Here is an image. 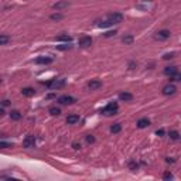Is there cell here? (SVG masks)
<instances>
[{
    "label": "cell",
    "instance_id": "cell-1",
    "mask_svg": "<svg viewBox=\"0 0 181 181\" xmlns=\"http://www.w3.org/2000/svg\"><path fill=\"white\" fill-rule=\"evenodd\" d=\"M123 21V14L120 13H110L108 14L104 20L99 21V27H109V26H113V24H119Z\"/></svg>",
    "mask_w": 181,
    "mask_h": 181
},
{
    "label": "cell",
    "instance_id": "cell-2",
    "mask_svg": "<svg viewBox=\"0 0 181 181\" xmlns=\"http://www.w3.org/2000/svg\"><path fill=\"white\" fill-rule=\"evenodd\" d=\"M119 109V106H117L116 102H110L109 105H106L104 109H101V113H104L106 116H110V115H115Z\"/></svg>",
    "mask_w": 181,
    "mask_h": 181
},
{
    "label": "cell",
    "instance_id": "cell-3",
    "mask_svg": "<svg viewBox=\"0 0 181 181\" xmlns=\"http://www.w3.org/2000/svg\"><path fill=\"white\" fill-rule=\"evenodd\" d=\"M65 85V79H52V81H48L45 82V86H48L50 89H59Z\"/></svg>",
    "mask_w": 181,
    "mask_h": 181
},
{
    "label": "cell",
    "instance_id": "cell-4",
    "mask_svg": "<svg viewBox=\"0 0 181 181\" xmlns=\"http://www.w3.org/2000/svg\"><path fill=\"white\" fill-rule=\"evenodd\" d=\"M57 102L61 104V105H72V104L77 102V99L70 96V95H62V96H59L58 99H57Z\"/></svg>",
    "mask_w": 181,
    "mask_h": 181
},
{
    "label": "cell",
    "instance_id": "cell-5",
    "mask_svg": "<svg viewBox=\"0 0 181 181\" xmlns=\"http://www.w3.org/2000/svg\"><path fill=\"white\" fill-rule=\"evenodd\" d=\"M170 35H171V33L168 31V30H160V31H157L154 34V40H159V41H164V40L170 38Z\"/></svg>",
    "mask_w": 181,
    "mask_h": 181
},
{
    "label": "cell",
    "instance_id": "cell-6",
    "mask_svg": "<svg viewBox=\"0 0 181 181\" xmlns=\"http://www.w3.org/2000/svg\"><path fill=\"white\" fill-rule=\"evenodd\" d=\"M163 95H166V96H170V95H174L175 92H177V88H175V85L173 84H167L166 86H163Z\"/></svg>",
    "mask_w": 181,
    "mask_h": 181
},
{
    "label": "cell",
    "instance_id": "cell-7",
    "mask_svg": "<svg viewBox=\"0 0 181 181\" xmlns=\"http://www.w3.org/2000/svg\"><path fill=\"white\" fill-rule=\"evenodd\" d=\"M67 7H70V1H68V0H59V1H57V3L52 4V9L57 10V12H61V10H64Z\"/></svg>",
    "mask_w": 181,
    "mask_h": 181
},
{
    "label": "cell",
    "instance_id": "cell-8",
    "mask_svg": "<svg viewBox=\"0 0 181 181\" xmlns=\"http://www.w3.org/2000/svg\"><path fill=\"white\" fill-rule=\"evenodd\" d=\"M34 144H35V139H34V136H27L26 139L23 140V146L26 147V149H31L34 147Z\"/></svg>",
    "mask_w": 181,
    "mask_h": 181
},
{
    "label": "cell",
    "instance_id": "cell-9",
    "mask_svg": "<svg viewBox=\"0 0 181 181\" xmlns=\"http://www.w3.org/2000/svg\"><path fill=\"white\" fill-rule=\"evenodd\" d=\"M88 88H89L90 90H96V89H99V88H102V82H101L99 79H92V81L88 82Z\"/></svg>",
    "mask_w": 181,
    "mask_h": 181
},
{
    "label": "cell",
    "instance_id": "cell-10",
    "mask_svg": "<svg viewBox=\"0 0 181 181\" xmlns=\"http://www.w3.org/2000/svg\"><path fill=\"white\" fill-rule=\"evenodd\" d=\"M79 45H81V47H84V48L90 47V45H92V38H90V37H88V35L81 37V38H79Z\"/></svg>",
    "mask_w": 181,
    "mask_h": 181
},
{
    "label": "cell",
    "instance_id": "cell-11",
    "mask_svg": "<svg viewBox=\"0 0 181 181\" xmlns=\"http://www.w3.org/2000/svg\"><path fill=\"white\" fill-rule=\"evenodd\" d=\"M51 62H52L51 57H37L35 58V64H40V65H48Z\"/></svg>",
    "mask_w": 181,
    "mask_h": 181
},
{
    "label": "cell",
    "instance_id": "cell-12",
    "mask_svg": "<svg viewBox=\"0 0 181 181\" xmlns=\"http://www.w3.org/2000/svg\"><path fill=\"white\" fill-rule=\"evenodd\" d=\"M178 70H177V67L174 65H171V67H166L164 68V75H167V77H173L174 74H177Z\"/></svg>",
    "mask_w": 181,
    "mask_h": 181
},
{
    "label": "cell",
    "instance_id": "cell-13",
    "mask_svg": "<svg viewBox=\"0 0 181 181\" xmlns=\"http://www.w3.org/2000/svg\"><path fill=\"white\" fill-rule=\"evenodd\" d=\"M147 126H150V120L147 117H142V119L137 120V127H139V129H144V127H147Z\"/></svg>",
    "mask_w": 181,
    "mask_h": 181
},
{
    "label": "cell",
    "instance_id": "cell-14",
    "mask_svg": "<svg viewBox=\"0 0 181 181\" xmlns=\"http://www.w3.org/2000/svg\"><path fill=\"white\" fill-rule=\"evenodd\" d=\"M119 99L125 101V102H130V101H133V95L129 93V92H120L119 93Z\"/></svg>",
    "mask_w": 181,
    "mask_h": 181
},
{
    "label": "cell",
    "instance_id": "cell-15",
    "mask_svg": "<svg viewBox=\"0 0 181 181\" xmlns=\"http://www.w3.org/2000/svg\"><path fill=\"white\" fill-rule=\"evenodd\" d=\"M81 120V117L78 116V115H70V116L67 117V123L68 125H75V123H78Z\"/></svg>",
    "mask_w": 181,
    "mask_h": 181
},
{
    "label": "cell",
    "instance_id": "cell-16",
    "mask_svg": "<svg viewBox=\"0 0 181 181\" xmlns=\"http://www.w3.org/2000/svg\"><path fill=\"white\" fill-rule=\"evenodd\" d=\"M21 93L27 98H31L35 95V90L33 89V88H23V89H21Z\"/></svg>",
    "mask_w": 181,
    "mask_h": 181
},
{
    "label": "cell",
    "instance_id": "cell-17",
    "mask_svg": "<svg viewBox=\"0 0 181 181\" xmlns=\"http://www.w3.org/2000/svg\"><path fill=\"white\" fill-rule=\"evenodd\" d=\"M10 119L12 120H20L21 119V113H20L19 110H12L10 112Z\"/></svg>",
    "mask_w": 181,
    "mask_h": 181
},
{
    "label": "cell",
    "instance_id": "cell-18",
    "mask_svg": "<svg viewBox=\"0 0 181 181\" xmlns=\"http://www.w3.org/2000/svg\"><path fill=\"white\" fill-rule=\"evenodd\" d=\"M133 41H135V38H133V35H125L122 38V43L126 45H132L133 44Z\"/></svg>",
    "mask_w": 181,
    "mask_h": 181
},
{
    "label": "cell",
    "instance_id": "cell-19",
    "mask_svg": "<svg viewBox=\"0 0 181 181\" xmlns=\"http://www.w3.org/2000/svg\"><path fill=\"white\" fill-rule=\"evenodd\" d=\"M48 112L51 113L52 116H59V115H61V109L57 108V106H51V108L48 109Z\"/></svg>",
    "mask_w": 181,
    "mask_h": 181
},
{
    "label": "cell",
    "instance_id": "cell-20",
    "mask_svg": "<svg viewBox=\"0 0 181 181\" xmlns=\"http://www.w3.org/2000/svg\"><path fill=\"white\" fill-rule=\"evenodd\" d=\"M57 41H65V43H70L72 40L71 35H68V34H64V35H58V37H55Z\"/></svg>",
    "mask_w": 181,
    "mask_h": 181
},
{
    "label": "cell",
    "instance_id": "cell-21",
    "mask_svg": "<svg viewBox=\"0 0 181 181\" xmlns=\"http://www.w3.org/2000/svg\"><path fill=\"white\" fill-rule=\"evenodd\" d=\"M122 130V125L120 123H115V125H112V127H110V132L112 133H119Z\"/></svg>",
    "mask_w": 181,
    "mask_h": 181
},
{
    "label": "cell",
    "instance_id": "cell-22",
    "mask_svg": "<svg viewBox=\"0 0 181 181\" xmlns=\"http://www.w3.org/2000/svg\"><path fill=\"white\" fill-rule=\"evenodd\" d=\"M10 41V37L6 35V34H0V45H4Z\"/></svg>",
    "mask_w": 181,
    "mask_h": 181
},
{
    "label": "cell",
    "instance_id": "cell-23",
    "mask_svg": "<svg viewBox=\"0 0 181 181\" xmlns=\"http://www.w3.org/2000/svg\"><path fill=\"white\" fill-rule=\"evenodd\" d=\"M168 136H170V139H173V140H178V139H180V133H178L177 130H171Z\"/></svg>",
    "mask_w": 181,
    "mask_h": 181
},
{
    "label": "cell",
    "instance_id": "cell-24",
    "mask_svg": "<svg viewBox=\"0 0 181 181\" xmlns=\"http://www.w3.org/2000/svg\"><path fill=\"white\" fill-rule=\"evenodd\" d=\"M50 19H51V20H57V21H58V20H62V19H64V14H61V13H52L51 16H50Z\"/></svg>",
    "mask_w": 181,
    "mask_h": 181
},
{
    "label": "cell",
    "instance_id": "cell-25",
    "mask_svg": "<svg viewBox=\"0 0 181 181\" xmlns=\"http://www.w3.org/2000/svg\"><path fill=\"white\" fill-rule=\"evenodd\" d=\"M71 48L72 45H68V43L62 45H57V50H59V51H67V50H71Z\"/></svg>",
    "mask_w": 181,
    "mask_h": 181
},
{
    "label": "cell",
    "instance_id": "cell-26",
    "mask_svg": "<svg viewBox=\"0 0 181 181\" xmlns=\"http://www.w3.org/2000/svg\"><path fill=\"white\" fill-rule=\"evenodd\" d=\"M12 147H13V143L0 142V149H12Z\"/></svg>",
    "mask_w": 181,
    "mask_h": 181
},
{
    "label": "cell",
    "instance_id": "cell-27",
    "mask_svg": "<svg viewBox=\"0 0 181 181\" xmlns=\"http://www.w3.org/2000/svg\"><path fill=\"white\" fill-rule=\"evenodd\" d=\"M86 143H88V144H92V143H95V137H93L92 135H88V136H86Z\"/></svg>",
    "mask_w": 181,
    "mask_h": 181
},
{
    "label": "cell",
    "instance_id": "cell-28",
    "mask_svg": "<svg viewBox=\"0 0 181 181\" xmlns=\"http://www.w3.org/2000/svg\"><path fill=\"white\" fill-rule=\"evenodd\" d=\"M170 79H171V81H181V75L177 72V74H174L173 77H170Z\"/></svg>",
    "mask_w": 181,
    "mask_h": 181
},
{
    "label": "cell",
    "instance_id": "cell-29",
    "mask_svg": "<svg viewBox=\"0 0 181 181\" xmlns=\"http://www.w3.org/2000/svg\"><path fill=\"white\" fill-rule=\"evenodd\" d=\"M174 55H175L174 52H170V54H166L163 58H164V59H171V58H174Z\"/></svg>",
    "mask_w": 181,
    "mask_h": 181
},
{
    "label": "cell",
    "instance_id": "cell-30",
    "mask_svg": "<svg viewBox=\"0 0 181 181\" xmlns=\"http://www.w3.org/2000/svg\"><path fill=\"white\" fill-rule=\"evenodd\" d=\"M163 178H164V180H171V178H173V174H171V173H164Z\"/></svg>",
    "mask_w": 181,
    "mask_h": 181
},
{
    "label": "cell",
    "instance_id": "cell-31",
    "mask_svg": "<svg viewBox=\"0 0 181 181\" xmlns=\"http://www.w3.org/2000/svg\"><path fill=\"white\" fill-rule=\"evenodd\" d=\"M72 147H74V149H75V150H79V149H81V143L74 142V143H72Z\"/></svg>",
    "mask_w": 181,
    "mask_h": 181
},
{
    "label": "cell",
    "instance_id": "cell-32",
    "mask_svg": "<svg viewBox=\"0 0 181 181\" xmlns=\"http://www.w3.org/2000/svg\"><path fill=\"white\" fill-rule=\"evenodd\" d=\"M9 105H10V101H9V99H3V101H1V106H9Z\"/></svg>",
    "mask_w": 181,
    "mask_h": 181
},
{
    "label": "cell",
    "instance_id": "cell-33",
    "mask_svg": "<svg viewBox=\"0 0 181 181\" xmlns=\"http://www.w3.org/2000/svg\"><path fill=\"white\" fill-rule=\"evenodd\" d=\"M156 135L159 136V137H161V136H164V130H163V129L157 130V132H156Z\"/></svg>",
    "mask_w": 181,
    "mask_h": 181
},
{
    "label": "cell",
    "instance_id": "cell-34",
    "mask_svg": "<svg viewBox=\"0 0 181 181\" xmlns=\"http://www.w3.org/2000/svg\"><path fill=\"white\" fill-rule=\"evenodd\" d=\"M115 34H116V31H108L105 34V37H112V35H115Z\"/></svg>",
    "mask_w": 181,
    "mask_h": 181
},
{
    "label": "cell",
    "instance_id": "cell-35",
    "mask_svg": "<svg viewBox=\"0 0 181 181\" xmlns=\"http://www.w3.org/2000/svg\"><path fill=\"white\" fill-rule=\"evenodd\" d=\"M4 115V109L3 108H0V116H3Z\"/></svg>",
    "mask_w": 181,
    "mask_h": 181
},
{
    "label": "cell",
    "instance_id": "cell-36",
    "mask_svg": "<svg viewBox=\"0 0 181 181\" xmlns=\"http://www.w3.org/2000/svg\"><path fill=\"white\" fill-rule=\"evenodd\" d=\"M166 161H167V163H175V160H173V159H167Z\"/></svg>",
    "mask_w": 181,
    "mask_h": 181
},
{
    "label": "cell",
    "instance_id": "cell-37",
    "mask_svg": "<svg viewBox=\"0 0 181 181\" xmlns=\"http://www.w3.org/2000/svg\"><path fill=\"white\" fill-rule=\"evenodd\" d=\"M0 84H1V79H0Z\"/></svg>",
    "mask_w": 181,
    "mask_h": 181
}]
</instances>
